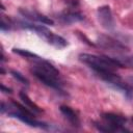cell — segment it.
Instances as JSON below:
<instances>
[{"label": "cell", "mask_w": 133, "mask_h": 133, "mask_svg": "<svg viewBox=\"0 0 133 133\" xmlns=\"http://www.w3.org/2000/svg\"><path fill=\"white\" fill-rule=\"evenodd\" d=\"M31 61H32V66H31L32 74L45 85L61 92L63 81L61 79L59 71L48 60H45L39 56Z\"/></svg>", "instance_id": "1"}, {"label": "cell", "mask_w": 133, "mask_h": 133, "mask_svg": "<svg viewBox=\"0 0 133 133\" xmlns=\"http://www.w3.org/2000/svg\"><path fill=\"white\" fill-rule=\"evenodd\" d=\"M1 112L2 113L6 112L9 116L16 117L28 126H31L34 128H41V129H49V125H47L44 122L37 121L35 118V116H34L35 112L30 110L28 107L21 105L18 102L11 101L7 105L4 102H2L1 103Z\"/></svg>", "instance_id": "2"}, {"label": "cell", "mask_w": 133, "mask_h": 133, "mask_svg": "<svg viewBox=\"0 0 133 133\" xmlns=\"http://www.w3.org/2000/svg\"><path fill=\"white\" fill-rule=\"evenodd\" d=\"M79 59L91 70H94L96 74L104 72H114L118 68H124L123 63L117 58L108 57L105 55L99 56L94 54L82 53L79 55Z\"/></svg>", "instance_id": "3"}, {"label": "cell", "mask_w": 133, "mask_h": 133, "mask_svg": "<svg viewBox=\"0 0 133 133\" xmlns=\"http://www.w3.org/2000/svg\"><path fill=\"white\" fill-rule=\"evenodd\" d=\"M19 24L23 28L33 30L37 35H39L42 38H44L48 44L52 45L53 47H55L57 49H63L68 46V42L62 36L53 33L48 28H46L44 25H36L33 23H27V22H20Z\"/></svg>", "instance_id": "4"}, {"label": "cell", "mask_w": 133, "mask_h": 133, "mask_svg": "<svg viewBox=\"0 0 133 133\" xmlns=\"http://www.w3.org/2000/svg\"><path fill=\"white\" fill-rule=\"evenodd\" d=\"M101 122H95V127L102 132H124L128 131L125 128L126 118L115 113H103Z\"/></svg>", "instance_id": "5"}, {"label": "cell", "mask_w": 133, "mask_h": 133, "mask_svg": "<svg viewBox=\"0 0 133 133\" xmlns=\"http://www.w3.org/2000/svg\"><path fill=\"white\" fill-rule=\"evenodd\" d=\"M97 75L106 83L111 85L113 88L123 92L128 100H133V85L124 81L121 76H118L114 72H104L99 73Z\"/></svg>", "instance_id": "6"}, {"label": "cell", "mask_w": 133, "mask_h": 133, "mask_svg": "<svg viewBox=\"0 0 133 133\" xmlns=\"http://www.w3.org/2000/svg\"><path fill=\"white\" fill-rule=\"evenodd\" d=\"M58 19L64 23V24H72L79 21H82L84 19V16L78 10V7L76 6H68V9L62 11Z\"/></svg>", "instance_id": "7"}, {"label": "cell", "mask_w": 133, "mask_h": 133, "mask_svg": "<svg viewBox=\"0 0 133 133\" xmlns=\"http://www.w3.org/2000/svg\"><path fill=\"white\" fill-rule=\"evenodd\" d=\"M98 21L101 24V26L107 30H111L114 27V22L112 18V14L110 10V7L105 5L102 7H99L98 9Z\"/></svg>", "instance_id": "8"}, {"label": "cell", "mask_w": 133, "mask_h": 133, "mask_svg": "<svg viewBox=\"0 0 133 133\" xmlns=\"http://www.w3.org/2000/svg\"><path fill=\"white\" fill-rule=\"evenodd\" d=\"M20 14L28 19L29 21H34V22H38V23H42V24H46V25H53L54 24V21L52 19H50L49 17L38 12V11H35V10H30V9H26V8H21L20 9Z\"/></svg>", "instance_id": "9"}, {"label": "cell", "mask_w": 133, "mask_h": 133, "mask_svg": "<svg viewBox=\"0 0 133 133\" xmlns=\"http://www.w3.org/2000/svg\"><path fill=\"white\" fill-rule=\"evenodd\" d=\"M60 112H61L62 115L69 121V123H70L72 126H74V127H79V125H80V119H79V116H78L77 112H76L73 108H71V107H69V106H65V105H62V106H60Z\"/></svg>", "instance_id": "10"}, {"label": "cell", "mask_w": 133, "mask_h": 133, "mask_svg": "<svg viewBox=\"0 0 133 133\" xmlns=\"http://www.w3.org/2000/svg\"><path fill=\"white\" fill-rule=\"evenodd\" d=\"M99 45L103 48H107V49H111V50H118V49H125L126 48L119 42H117V41H115L109 36H105V35L100 36Z\"/></svg>", "instance_id": "11"}, {"label": "cell", "mask_w": 133, "mask_h": 133, "mask_svg": "<svg viewBox=\"0 0 133 133\" xmlns=\"http://www.w3.org/2000/svg\"><path fill=\"white\" fill-rule=\"evenodd\" d=\"M20 99L22 100V102L24 103V105H25L26 107H28L30 110H32L33 112H35V113L42 112V109L28 97V95H27L25 91H21V92H20Z\"/></svg>", "instance_id": "12"}, {"label": "cell", "mask_w": 133, "mask_h": 133, "mask_svg": "<svg viewBox=\"0 0 133 133\" xmlns=\"http://www.w3.org/2000/svg\"><path fill=\"white\" fill-rule=\"evenodd\" d=\"M10 74L12 75V77L15 78V79H17L19 82H21L22 84H24V85H26V86H28L29 85V81L27 80V78L24 76V75H22L20 72H18V71H10Z\"/></svg>", "instance_id": "13"}, {"label": "cell", "mask_w": 133, "mask_h": 133, "mask_svg": "<svg viewBox=\"0 0 133 133\" xmlns=\"http://www.w3.org/2000/svg\"><path fill=\"white\" fill-rule=\"evenodd\" d=\"M11 26H12L11 20H10L8 17L2 15V16H1V30H2V31L8 30V29H10Z\"/></svg>", "instance_id": "14"}, {"label": "cell", "mask_w": 133, "mask_h": 133, "mask_svg": "<svg viewBox=\"0 0 133 133\" xmlns=\"http://www.w3.org/2000/svg\"><path fill=\"white\" fill-rule=\"evenodd\" d=\"M124 66H131L133 68V56H127V57H123V58H117Z\"/></svg>", "instance_id": "15"}, {"label": "cell", "mask_w": 133, "mask_h": 133, "mask_svg": "<svg viewBox=\"0 0 133 133\" xmlns=\"http://www.w3.org/2000/svg\"><path fill=\"white\" fill-rule=\"evenodd\" d=\"M1 89H2V91H4V92H9V94L11 92V89H10V88H6L3 84H1Z\"/></svg>", "instance_id": "16"}, {"label": "cell", "mask_w": 133, "mask_h": 133, "mask_svg": "<svg viewBox=\"0 0 133 133\" xmlns=\"http://www.w3.org/2000/svg\"><path fill=\"white\" fill-rule=\"evenodd\" d=\"M129 81H130V83L133 85V77H130V78H129Z\"/></svg>", "instance_id": "17"}, {"label": "cell", "mask_w": 133, "mask_h": 133, "mask_svg": "<svg viewBox=\"0 0 133 133\" xmlns=\"http://www.w3.org/2000/svg\"><path fill=\"white\" fill-rule=\"evenodd\" d=\"M132 123H133V118H132Z\"/></svg>", "instance_id": "18"}]
</instances>
